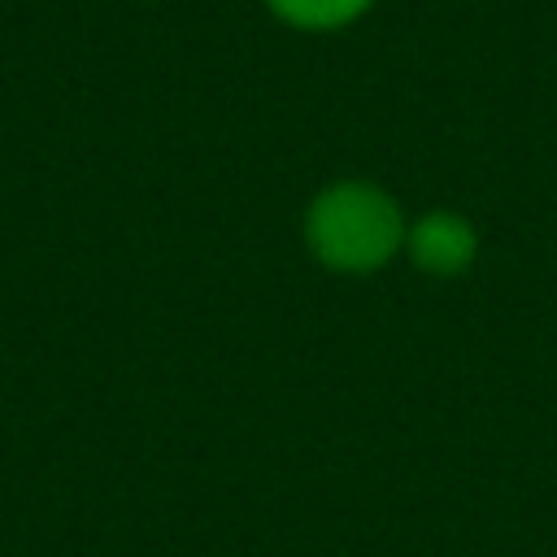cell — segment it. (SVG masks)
Here are the masks:
<instances>
[{"label": "cell", "mask_w": 557, "mask_h": 557, "mask_svg": "<svg viewBox=\"0 0 557 557\" xmlns=\"http://www.w3.org/2000/svg\"><path fill=\"white\" fill-rule=\"evenodd\" d=\"M305 235H309V248L331 270L366 274L396 252L405 226H400L396 200L383 187L348 178L313 196L305 213Z\"/></svg>", "instance_id": "6da1fadb"}, {"label": "cell", "mask_w": 557, "mask_h": 557, "mask_svg": "<svg viewBox=\"0 0 557 557\" xmlns=\"http://www.w3.org/2000/svg\"><path fill=\"white\" fill-rule=\"evenodd\" d=\"M409 248H413V261L426 274L453 278L474 261V231H470L466 218H457L448 209H435V213L418 218V226L409 235Z\"/></svg>", "instance_id": "7a4b0ae2"}, {"label": "cell", "mask_w": 557, "mask_h": 557, "mask_svg": "<svg viewBox=\"0 0 557 557\" xmlns=\"http://www.w3.org/2000/svg\"><path fill=\"white\" fill-rule=\"evenodd\" d=\"M270 13L296 30H339L357 22L374 0H265Z\"/></svg>", "instance_id": "3957f363"}]
</instances>
